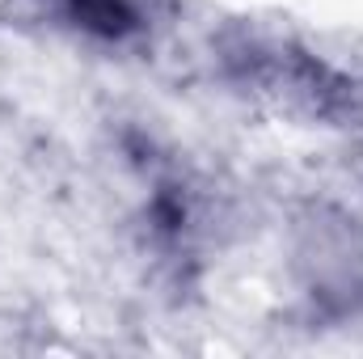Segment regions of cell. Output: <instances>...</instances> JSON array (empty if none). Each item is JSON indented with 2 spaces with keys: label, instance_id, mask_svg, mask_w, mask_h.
<instances>
[{
  "label": "cell",
  "instance_id": "cell-1",
  "mask_svg": "<svg viewBox=\"0 0 363 359\" xmlns=\"http://www.w3.org/2000/svg\"><path fill=\"white\" fill-rule=\"evenodd\" d=\"M68 4L77 9V17H81L85 26H97V30H106V34H123V30L131 26L127 0H68Z\"/></svg>",
  "mask_w": 363,
  "mask_h": 359
}]
</instances>
